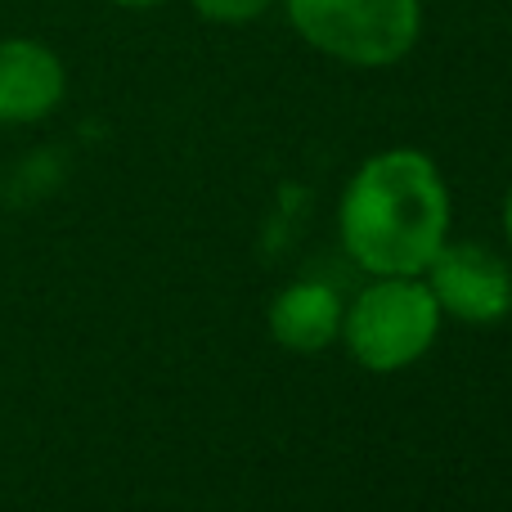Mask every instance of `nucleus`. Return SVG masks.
<instances>
[{
  "label": "nucleus",
  "mask_w": 512,
  "mask_h": 512,
  "mask_svg": "<svg viewBox=\"0 0 512 512\" xmlns=\"http://www.w3.org/2000/svg\"><path fill=\"white\" fill-rule=\"evenodd\" d=\"M450 185L423 149H382L351 176L337 207L342 248L360 270L423 274L450 243Z\"/></svg>",
  "instance_id": "f257e3e1"
},
{
  "label": "nucleus",
  "mask_w": 512,
  "mask_h": 512,
  "mask_svg": "<svg viewBox=\"0 0 512 512\" xmlns=\"http://www.w3.org/2000/svg\"><path fill=\"white\" fill-rule=\"evenodd\" d=\"M441 306L423 274H378L342 310V342L369 373H400L432 351L441 333Z\"/></svg>",
  "instance_id": "f03ea898"
},
{
  "label": "nucleus",
  "mask_w": 512,
  "mask_h": 512,
  "mask_svg": "<svg viewBox=\"0 0 512 512\" xmlns=\"http://www.w3.org/2000/svg\"><path fill=\"white\" fill-rule=\"evenodd\" d=\"M310 50L346 68H391L423 36V0H283Z\"/></svg>",
  "instance_id": "7ed1b4c3"
},
{
  "label": "nucleus",
  "mask_w": 512,
  "mask_h": 512,
  "mask_svg": "<svg viewBox=\"0 0 512 512\" xmlns=\"http://www.w3.org/2000/svg\"><path fill=\"white\" fill-rule=\"evenodd\" d=\"M423 274L441 315L463 324H499L512 315V270L477 243H445Z\"/></svg>",
  "instance_id": "20e7f679"
},
{
  "label": "nucleus",
  "mask_w": 512,
  "mask_h": 512,
  "mask_svg": "<svg viewBox=\"0 0 512 512\" xmlns=\"http://www.w3.org/2000/svg\"><path fill=\"white\" fill-rule=\"evenodd\" d=\"M68 95V68L45 41L0 36V126L45 122Z\"/></svg>",
  "instance_id": "39448f33"
},
{
  "label": "nucleus",
  "mask_w": 512,
  "mask_h": 512,
  "mask_svg": "<svg viewBox=\"0 0 512 512\" xmlns=\"http://www.w3.org/2000/svg\"><path fill=\"white\" fill-rule=\"evenodd\" d=\"M270 333L283 351L319 355L342 333V297L328 283H292L270 301Z\"/></svg>",
  "instance_id": "423d86ee"
},
{
  "label": "nucleus",
  "mask_w": 512,
  "mask_h": 512,
  "mask_svg": "<svg viewBox=\"0 0 512 512\" xmlns=\"http://www.w3.org/2000/svg\"><path fill=\"white\" fill-rule=\"evenodd\" d=\"M189 5H194V14L207 18V23L239 27V23H256V18L270 5H279V0H189Z\"/></svg>",
  "instance_id": "0eeeda50"
},
{
  "label": "nucleus",
  "mask_w": 512,
  "mask_h": 512,
  "mask_svg": "<svg viewBox=\"0 0 512 512\" xmlns=\"http://www.w3.org/2000/svg\"><path fill=\"white\" fill-rule=\"evenodd\" d=\"M108 5H117V9H153V5H162V0H108Z\"/></svg>",
  "instance_id": "6e6552de"
},
{
  "label": "nucleus",
  "mask_w": 512,
  "mask_h": 512,
  "mask_svg": "<svg viewBox=\"0 0 512 512\" xmlns=\"http://www.w3.org/2000/svg\"><path fill=\"white\" fill-rule=\"evenodd\" d=\"M504 234H508V243H512V189H508V198H504Z\"/></svg>",
  "instance_id": "1a4fd4ad"
}]
</instances>
